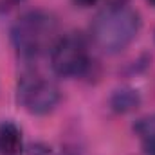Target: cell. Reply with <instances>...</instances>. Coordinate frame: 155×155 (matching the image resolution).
Masks as SVG:
<instances>
[{
  "label": "cell",
  "instance_id": "obj_1",
  "mask_svg": "<svg viewBox=\"0 0 155 155\" xmlns=\"http://www.w3.org/2000/svg\"><path fill=\"white\" fill-rule=\"evenodd\" d=\"M58 38V20L43 9H31L20 15L11 25V41L25 60H36L51 51Z\"/></svg>",
  "mask_w": 155,
  "mask_h": 155
},
{
  "label": "cell",
  "instance_id": "obj_2",
  "mask_svg": "<svg viewBox=\"0 0 155 155\" xmlns=\"http://www.w3.org/2000/svg\"><path fill=\"white\" fill-rule=\"evenodd\" d=\"M141 29V16L126 5H110L96 15L90 33L94 43L107 54L126 49Z\"/></svg>",
  "mask_w": 155,
  "mask_h": 155
},
{
  "label": "cell",
  "instance_id": "obj_3",
  "mask_svg": "<svg viewBox=\"0 0 155 155\" xmlns=\"http://www.w3.org/2000/svg\"><path fill=\"white\" fill-rule=\"evenodd\" d=\"M16 97H18V103L29 114L45 116L56 108L61 94L58 85L52 79L41 76L40 72H35V71H27L18 79Z\"/></svg>",
  "mask_w": 155,
  "mask_h": 155
},
{
  "label": "cell",
  "instance_id": "obj_4",
  "mask_svg": "<svg viewBox=\"0 0 155 155\" xmlns=\"http://www.w3.org/2000/svg\"><path fill=\"white\" fill-rule=\"evenodd\" d=\"M88 51L81 36H60L54 47L51 49V67L61 78L83 76L88 69Z\"/></svg>",
  "mask_w": 155,
  "mask_h": 155
},
{
  "label": "cell",
  "instance_id": "obj_5",
  "mask_svg": "<svg viewBox=\"0 0 155 155\" xmlns=\"http://www.w3.org/2000/svg\"><path fill=\"white\" fill-rule=\"evenodd\" d=\"M0 155H24L22 132L13 121L0 124Z\"/></svg>",
  "mask_w": 155,
  "mask_h": 155
},
{
  "label": "cell",
  "instance_id": "obj_6",
  "mask_svg": "<svg viewBox=\"0 0 155 155\" xmlns=\"http://www.w3.org/2000/svg\"><path fill=\"white\" fill-rule=\"evenodd\" d=\"M141 105V94L132 88V87H123L114 90V94L110 96V107L117 114H126L135 110Z\"/></svg>",
  "mask_w": 155,
  "mask_h": 155
},
{
  "label": "cell",
  "instance_id": "obj_7",
  "mask_svg": "<svg viewBox=\"0 0 155 155\" xmlns=\"http://www.w3.org/2000/svg\"><path fill=\"white\" fill-rule=\"evenodd\" d=\"M27 155H52V152H51V148L45 146V144H33V146L29 148Z\"/></svg>",
  "mask_w": 155,
  "mask_h": 155
},
{
  "label": "cell",
  "instance_id": "obj_8",
  "mask_svg": "<svg viewBox=\"0 0 155 155\" xmlns=\"http://www.w3.org/2000/svg\"><path fill=\"white\" fill-rule=\"evenodd\" d=\"M144 153L146 155H155V137L144 141Z\"/></svg>",
  "mask_w": 155,
  "mask_h": 155
},
{
  "label": "cell",
  "instance_id": "obj_9",
  "mask_svg": "<svg viewBox=\"0 0 155 155\" xmlns=\"http://www.w3.org/2000/svg\"><path fill=\"white\" fill-rule=\"evenodd\" d=\"M78 5H81V7H90V5H94V4H97L99 0H74Z\"/></svg>",
  "mask_w": 155,
  "mask_h": 155
},
{
  "label": "cell",
  "instance_id": "obj_10",
  "mask_svg": "<svg viewBox=\"0 0 155 155\" xmlns=\"http://www.w3.org/2000/svg\"><path fill=\"white\" fill-rule=\"evenodd\" d=\"M148 2H150V4H152V5H155V0H148Z\"/></svg>",
  "mask_w": 155,
  "mask_h": 155
}]
</instances>
